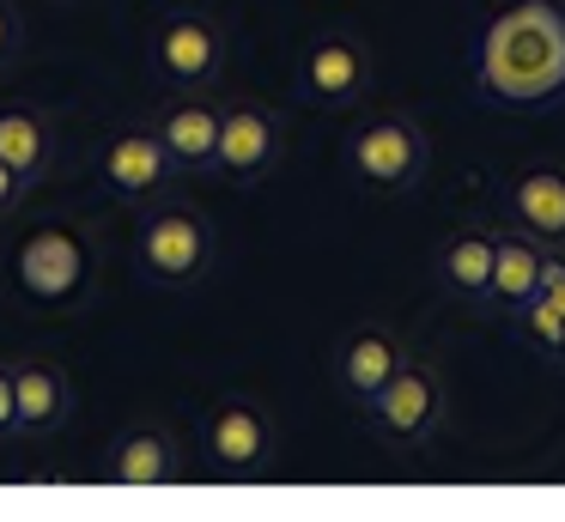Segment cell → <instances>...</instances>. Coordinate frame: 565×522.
Returning a JSON list of instances; mask_svg holds the SVG:
<instances>
[{
  "label": "cell",
  "instance_id": "cell-1",
  "mask_svg": "<svg viewBox=\"0 0 565 522\" xmlns=\"http://www.w3.org/2000/svg\"><path fill=\"white\" fill-rule=\"evenodd\" d=\"M475 85L499 109L565 104V7L559 0H511L487 19L475 43Z\"/></svg>",
  "mask_w": 565,
  "mask_h": 522
},
{
  "label": "cell",
  "instance_id": "cell-2",
  "mask_svg": "<svg viewBox=\"0 0 565 522\" xmlns=\"http://www.w3.org/2000/svg\"><path fill=\"white\" fill-rule=\"evenodd\" d=\"M213 262H220V225L201 213L195 201H164L140 206L135 219V274L159 291H195L207 286Z\"/></svg>",
  "mask_w": 565,
  "mask_h": 522
},
{
  "label": "cell",
  "instance_id": "cell-3",
  "mask_svg": "<svg viewBox=\"0 0 565 522\" xmlns=\"http://www.w3.org/2000/svg\"><path fill=\"white\" fill-rule=\"evenodd\" d=\"M13 291L38 310H79L98 279V243L74 225V219H43L13 243Z\"/></svg>",
  "mask_w": 565,
  "mask_h": 522
},
{
  "label": "cell",
  "instance_id": "cell-4",
  "mask_svg": "<svg viewBox=\"0 0 565 522\" xmlns=\"http://www.w3.org/2000/svg\"><path fill=\"white\" fill-rule=\"evenodd\" d=\"M347 170L371 194H414L431 170V140L407 109H383L347 134Z\"/></svg>",
  "mask_w": 565,
  "mask_h": 522
},
{
  "label": "cell",
  "instance_id": "cell-5",
  "mask_svg": "<svg viewBox=\"0 0 565 522\" xmlns=\"http://www.w3.org/2000/svg\"><path fill=\"white\" fill-rule=\"evenodd\" d=\"M292 85H298V104L322 109V116H341V109H359L371 97V85H377V55H371V43L359 31L329 24V31H317L298 49Z\"/></svg>",
  "mask_w": 565,
  "mask_h": 522
},
{
  "label": "cell",
  "instance_id": "cell-6",
  "mask_svg": "<svg viewBox=\"0 0 565 522\" xmlns=\"http://www.w3.org/2000/svg\"><path fill=\"white\" fill-rule=\"evenodd\" d=\"M359 413L371 419L377 444L402 449V456L426 449L431 437L444 432V376H438V364L407 352V359L395 364V376H390V383H383Z\"/></svg>",
  "mask_w": 565,
  "mask_h": 522
},
{
  "label": "cell",
  "instance_id": "cell-7",
  "mask_svg": "<svg viewBox=\"0 0 565 522\" xmlns=\"http://www.w3.org/2000/svg\"><path fill=\"white\" fill-rule=\"evenodd\" d=\"M152 73H159L171 92H213L225 73V55H232V36L213 12L201 7H177L152 24Z\"/></svg>",
  "mask_w": 565,
  "mask_h": 522
},
{
  "label": "cell",
  "instance_id": "cell-8",
  "mask_svg": "<svg viewBox=\"0 0 565 522\" xmlns=\"http://www.w3.org/2000/svg\"><path fill=\"white\" fill-rule=\"evenodd\" d=\"M98 177H104V189H110V201H122V206L140 213V206H152V201H164V194L183 189L189 170L164 152V140L152 134V121H128V128H116L110 140H104Z\"/></svg>",
  "mask_w": 565,
  "mask_h": 522
},
{
  "label": "cell",
  "instance_id": "cell-9",
  "mask_svg": "<svg viewBox=\"0 0 565 522\" xmlns=\"http://www.w3.org/2000/svg\"><path fill=\"white\" fill-rule=\"evenodd\" d=\"M274 449H280V432H274L268 407H256L249 395H225L201 419V456L213 461L220 480H262Z\"/></svg>",
  "mask_w": 565,
  "mask_h": 522
},
{
  "label": "cell",
  "instance_id": "cell-10",
  "mask_svg": "<svg viewBox=\"0 0 565 522\" xmlns=\"http://www.w3.org/2000/svg\"><path fill=\"white\" fill-rule=\"evenodd\" d=\"M286 158V121L274 116L268 104H225L220 116V146H213V170L232 182H262L274 164Z\"/></svg>",
  "mask_w": 565,
  "mask_h": 522
},
{
  "label": "cell",
  "instance_id": "cell-11",
  "mask_svg": "<svg viewBox=\"0 0 565 522\" xmlns=\"http://www.w3.org/2000/svg\"><path fill=\"white\" fill-rule=\"evenodd\" d=\"M220 116H225V97L213 92H177L152 109V134L164 140V152L189 170V177H207L213 170V146H220Z\"/></svg>",
  "mask_w": 565,
  "mask_h": 522
},
{
  "label": "cell",
  "instance_id": "cell-12",
  "mask_svg": "<svg viewBox=\"0 0 565 522\" xmlns=\"http://www.w3.org/2000/svg\"><path fill=\"white\" fill-rule=\"evenodd\" d=\"M104 480L110 486H177L183 480V444L164 425H128L104 449Z\"/></svg>",
  "mask_w": 565,
  "mask_h": 522
},
{
  "label": "cell",
  "instance_id": "cell-13",
  "mask_svg": "<svg viewBox=\"0 0 565 522\" xmlns=\"http://www.w3.org/2000/svg\"><path fill=\"white\" fill-rule=\"evenodd\" d=\"M402 359H407V347L390 322H359L353 334L341 340V352H334V388H341L353 407H365V401L395 376Z\"/></svg>",
  "mask_w": 565,
  "mask_h": 522
},
{
  "label": "cell",
  "instance_id": "cell-14",
  "mask_svg": "<svg viewBox=\"0 0 565 522\" xmlns=\"http://www.w3.org/2000/svg\"><path fill=\"white\" fill-rule=\"evenodd\" d=\"M504 219L547 249H565V164H535L504 182Z\"/></svg>",
  "mask_w": 565,
  "mask_h": 522
},
{
  "label": "cell",
  "instance_id": "cell-15",
  "mask_svg": "<svg viewBox=\"0 0 565 522\" xmlns=\"http://www.w3.org/2000/svg\"><path fill=\"white\" fill-rule=\"evenodd\" d=\"M541 262H547V243H535L529 231H516V225L492 231V279H487V303L480 310L516 316L541 291Z\"/></svg>",
  "mask_w": 565,
  "mask_h": 522
},
{
  "label": "cell",
  "instance_id": "cell-16",
  "mask_svg": "<svg viewBox=\"0 0 565 522\" xmlns=\"http://www.w3.org/2000/svg\"><path fill=\"white\" fill-rule=\"evenodd\" d=\"M13 395H19V437H55L74 419V383L55 359H19Z\"/></svg>",
  "mask_w": 565,
  "mask_h": 522
},
{
  "label": "cell",
  "instance_id": "cell-17",
  "mask_svg": "<svg viewBox=\"0 0 565 522\" xmlns=\"http://www.w3.org/2000/svg\"><path fill=\"white\" fill-rule=\"evenodd\" d=\"M55 152H62V128H55L50 109L0 104V164H13L19 177L38 189V182L55 170Z\"/></svg>",
  "mask_w": 565,
  "mask_h": 522
},
{
  "label": "cell",
  "instance_id": "cell-18",
  "mask_svg": "<svg viewBox=\"0 0 565 522\" xmlns=\"http://www.w3.org/2000/svg\"><path fill=\"white\" fill-rule=\"evenodd\" d=\"M487 279H492V225H462L450 243L438 249V286L456 303H487Z\"/></svg>",
  "mask_w": 565,
  "mask_h": 522
},
{
  "label": "cell",
  "instance_id": "cell-19",
  "mask_svg": "<svg viewBox=\"0 0 565 522\" xmlns=\"http://www.w3.org/2000/svg\"><path fill=\"white\" fill-rule=\"evenodd\" d=\"M19 55H25V19L13 0H0V73H13Z\"/></svg>",
  "mask_w": 565,
  "mask_h": 522
},
{
  "label": "cell",
  "instance_id": "cell-20",
  "mask_svg": "<svg viewBox=\"0 0 565 522\" xmlns=\"http://www.w3.org/2000/svg\"><path fill=\"white\" fill-rule=\"evenodd\" d=\"M19 437V395H13V364H0V444Z\"/></svg>",
  "mask_w": 565,
  "mask_h": 522
},
{
  "label": "cell",
  "instance_id": "cell-21",
  "mask_svg": "<svg viewBox=\"0 0 565 522\" xmlns=\"http://www.w3.org/2000/svg\"><path fill=\"white\" fill-rule=\"evenodd\" d=\"M25 201H31V182L19 177L13 164H0V219H13V213H19V206H25Z\"/></svg>",
  "mask_w": 565,
  "mask_h": 522
},
{
  "label": "cell",
  "instance_id": "cell-22",
  "mask_svg": "<svg viewBox=\"0 0 565 522\" xmlns=\"http://www.w3.org/2000/svg\"><path fill=\"white\" fill-rule=\"evenodd\" d=\"M553 364H565V334H559V359H553Z\"/></svg>",
  "mask_w": 565,
  "mask_h": 522
},
{
  "label": "cell",
  "instance_id": "cell-23",
  "mask_svg": "<svg viewBox=\"0 0 565 522\" xmlns=\"http://www.w3.org/2000/svg\"><path fill=\"white\" fill-rule=\"evenodd\" d=\"M55 7H74V0H55Z\"/></svg>",
  "mask_w": 565,
  "mask_h": 522
}]
</instances>
